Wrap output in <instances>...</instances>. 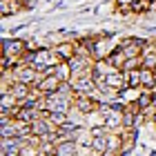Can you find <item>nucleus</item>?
I'll list each match as a JSON object with an SVG mask.
<instances>
[{
	"mask_svg": "<svg viewBox=\"0 0 156 156\" xmlns=\"http://www.w3.org/2000/svg\"><path fill=\"white\" fill-rule=\"evenodd\" d=\"M145 42H147V40H143V38H123V40L118 42V47L125 51L127 58H138V56L143 54Z\"/></svg>",
	"mask_w": 156,
	"mask_h": 156,
	"instance_id": "nucleus-4",
	"label": "nucleus"
},
{
	"mask_svg": "<svg viewBox=\"0 0 156 156\" xmlns=\"http://www.w3.org/2000/svg\"><path fill=\"white\" fill-rule=\"evenodd\" d=\"M138 143V127H123L120 129V156L136 150Z\"/></svg>",
	"mask_w": 156,
	"mask_h": 156,
	"instance_id": "nucleus-3",
	"label": "nucleus"
},
{
	"mask_svg": "<svg viewBox=\"0 0 156 156\" xmlns=\"http://www.w3.org/2000/svg\"><path fill=\"white\" fill-rule=\"evenodd\" d=\"M136 2V0H116V7L118 9H123V13H127V11H132V5Z\"/></svg>",
	"mask_w": 156,
	"mask_h": 156,
	"instance_id": "nucleus-12",
	"label": "nucleus"
},
{
	"mask_svg": "<svg viewBox=\"0 0 156 156\" xmlns=\"http://www.w3.org/2000/svg\"><path fill=\"white\" fill-rule=\"evenodd\" d=\"M0 47H2V56H7L13 62L25 60V56L29 54V40H23V38H5Z\"/></svg>",
	"mask_w": 156,
	"mask_h": 156,
	"instance_id": "nucleus-1",
	"label": "nucleus"
},
{
	"mask_svg": "<svg viewBox=\"0 0 156 156\" xmlns=\"http://www.w3.org/2000/svg\"><path fill=\"white\" fill-rule=\"evenodd\" d=\"M136 103H138V107H140V109L152 107V105H154V94H152V91H145V94H140V96L136 98Z\"/></svg>",
	"mask_w": 156,
	"mask_h": 156,
	"instance_id": "nucleus-11",
	"label": "nucleus"
},
{
	"mask_svg": "<svg viewBox=\"0 0 156 156\" xmlns=\"http://www.w3.org/2000/svg\"><path fill=\"white\" fill-rule=\"evenodd\" d=\"M23 7H25L23 0H0V13H2V18L16 16Z\"/></svg>",
	"mask_w": 156,
	"mask_h": 156,
	"instance_id": "nucleus-8",
	"label": "nucleus"
},
{
	"mask_svg": "<svg viewBox=\"0 0 156 156\" xmlns=\"http://www.w3.org/2000/svg\"><path fill=\"white\" fill-rule=\"evenodd\" d=\"M25 145V136H0V156H20Z\"/></svg>",
	"mask_w": 156,
	"mask_h": 156,
	"instance_id": "nucleus-2",
	"label": "nucleus"
},
{
	"mask_svg": "<svg viewBox=\"0 0 156 156\" xmlns=\"http://www.w3.org/2000/svg\"><path fill=\"white\" fill-rule=\"evenodd\" d=\"M51 74H54L56 78H60L62 83H69V80H72V67H69L67 60H60L58 65L51 69Z\"/></svg>",
	"mask_w": 156,
	"mask_h": 156,
	"instance_id": "nucleus-10",
	"label": "nucleus"
},
{
	"mask_svg": "<svg viewBox=\"0 0 156 156\" xmlns=\"http://www.w3.org/2000/svg\"><path fill=\"white\" fill-rule=\"evenodd\" d=\"M140 87L143 89H154L156 87V69L140 67Z\"/></svg>",
	"mask_w": 156,
	"mask_h": 156,
	"instance_id": "nucleus-9",
	"label": "nucleus"
},
{
	"mask_svg": "<svg viewBox=\"0 0 156 156\" xmlns=\"http://www.w3.org/2000/svg\"><path fill=\"white\" fill-rule=\"evenodd\" d=\"M54 49L58 51V56L62 60H69V58H74L76 56V42L74 40H60V42H56Z\"/></svg>",
	"mask_w": 156,
	"mask_h": 156,
	"instance_id": "nucleus-7",
	"label": "nucleus"
},
{
	"mask_svg": "<svg viewBox=\"0 0 156 156\" xmlns=\"http://www.w3.org/2000/svg\"><path fill=\"white\" fill-rule=\"evenodd\" d=\"M60 85H62L60 78H56L54 74H45V76H42L40 80L36 83V87L42 91V94H54V91L60 89Z\"/></svg>",
	"mask_w": 156,
	"mask_h": 156,
	"instance_id": "nucleus-5",
	"label": "nucleus"
},
{
	"mask_svg": "<svg viewBox=\"0 0 156 156\" xmlns=\"http://www.w3.org/2000/svg\"><path fill=\"white\" fill-rule=\"evenodd\" d=\"M56 156H78V140L67 138L56 143Z\"/></svg>",
	"mask_w": 156,
	"mask_h": 156,
	"instance_id": "nucleus-6",
	"label": "nucleus"
}]
</instances>
